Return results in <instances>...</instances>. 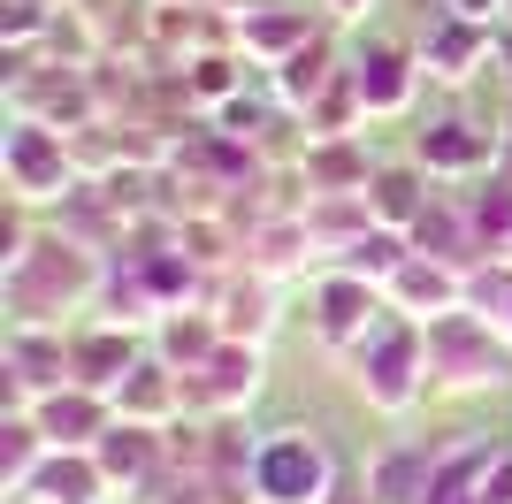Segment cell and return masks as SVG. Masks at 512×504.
Segmentation results:
<instances>
[{
    "mask_svg": "<svg viewBox=\"0 0 512 504\" xmlns=\"http://www.w3.org/2000/svg\"><path fill=\"white\" fill-rule=\"evenodd\" d=\"M451 283L444 275H428V268H406V298H444Z\"/></svg>",
    "mask_w": 512,
    "mask_h": 504,
    "instance_id": "obj_10",
    "label": "cell"
},
{
    "mask_svg": "<svg viewBox=\"0 0 512 504\" xmlns=\"http://www.w3.org/2000/svg\"><path fill=\"white\" fill-rule=\"evenodd\" d=\"M474 504H512V466H505V474H497V482H490V474H482V497H474Z\"/></svg>",
    "mask_w": 512,
    "mask_h": 504,
    "instance_id": "obj_11",
    "label": "cell"
},
{
    "mask_svg": "<svg viewBox=\"0 0 512 504\" xmlns=\"http://www.w3.org/2000/svg\"><path fill=\"white\" fill-rule=\"evenodd\" d=\"M321 306H329V314H321V329H329V336H344L352 321H360V306H375V298H367L360 283H329V298H321Z\"/></svg>",
    "mask_w": 512,
    "mask_h": 504,
    "instance_id": "obj_6",
    "label": "cell"
},
{
    "mask_svg": "<svg viewBox=\"0 0 512 504\" xmlns=\"http://www.w3.org/2000/svg\"><path fill=\"white\" fill-rule=\"evenodd\" d=\"M8 176H16V191H23V199H39V184H46V176H62V153L46 146V138H39L31 123H16V130H8Z\"/></svg>",
    "mask_w": 512,
    "mask_h": 504,
    "instance_id": "obj_2",
    "label": "cell"
},
{
    "mask_svg": "<svg viewBox=\"0 0 512 504\" xmlns=\"http://www.w3.org/2000/svg\"><path fill=\"white\" fill-rule=\"evenodd\" d=\"M123 436V428H115ZM146 466V443H107V459H100V474H138Z\"/></svg>",
    "mask_w": 512,
    "mask_h": 504,
    "instance_id": "obj_9",
    "label": "cell"
},
{
    "mask_svg": "<svg viewBox=\"0 0 512 504\" xmlns=\"http://www.w3.org/2000/svg\"><path fill=\"white\" fill-rule=\"evenodd\" d=\"M406 92H413V77H406V62H398V54L360 62V100H367V107H398Z\"/></svg>",
    "mask_w": 512,
    "mask_h": 504,
    "instance_id": "obj_4",
    "label": "cell"
},
{
    "mask_svg": "<svg viewBox=\"0 0 512 504\" xmlns=\"http://www.w3.org/2000/svg\"><path fill=\"white\" fill-rule=\"evenodd\" d=\"M46 428H54L46 443H69L62 428H100V405H92V398H54V405H46Z\"/></svg>",
    "mask_w": 512,
    "mask_h": 504,
    "instance_id": "obj_7",
    "label": "cell"
},
{
    "mask_svg": "<svg viewBox=\"0 0 512 504\" xmlns=\"http://www.w3.org/2000/svg\"><path fill=\"white\" fill-rule=\"evenodd\" d=\"M413 191H421V184H413L406 168H390V176H375V207H383L390 222H406V214H413Z\"/></svg>",
    "mask_w": 512,
    "mask_h": 504,
    "instance_id": "obj_8",
    "label": "cell"
},
{
    "mask_svg": "<svg viewBox=\"0 0 512 504\" xmlns=\"http://www.w3.org/2000/svg\"><path fill=\"white\" fill-rule=\"evenodd\" d=\"M329 489H337V466H329V443L314 428H276L253 451V497L260 504H329Z\"/></svg>",
    "mask_w": 512,
    "mask_h": 504,
    "instance_id": "obj_1",
    "label": "cell"
},
{
    "mask_svg": "<svg viewBox=\"0 0 512 504\" xmlns=\"http://www.w3.org/2000/svg\"><path fill=\"white\" fill-rule=\"evenodd\" d=\"M482 153H490V146L474 138V123H436L421 138V161H436V168H474Z\"/></svg>",
    "mask_w": 512,
    "mask_h": 504,
    "instance_id": "obj_3",
    "label": "cell"
},
{
    "mask_svg": "<svg viewBox=\"0 0 512 504\" xmlns=\"http://www.w3.org/2000/svg\"><path fill=\"white\" fill-rule=\"evenodd\" d=\"M39 489H46V504H92V489H100V466H62V459H54Z\"/></svg>",
    "mask_w": 512,
    "mask_h": 504,
    "instance_id": "obj_5",
    "label": "cell"
}]
</instances>
